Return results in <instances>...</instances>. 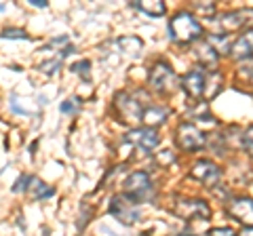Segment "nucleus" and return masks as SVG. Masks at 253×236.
<instances>
[{
	"instance_id": "f257e3e1",
	"label": "nucleus",
	"mask_w": 253,
	"mask_h": 236,
	"mask_svg": "<svg viewBox=\"0 0 253 236\" xmlns=\"http://www.w3.org/2000/svg\"><path fill=\"white\" fill-rule=\"evenodd\" d=\"M169 32H171V38L175 42L186 44V42L201 40L203 26L190 11H179V13L173 15V19L169 21Z\"/></svg>"
},
{
	"instance_id": "f03ea898",
	"label": "nucleus",
	"mask_w": 253,
	"mask_h": 236,
	"mask_svg": "<svg viewBox=\"0 0 253 236\" xmlns=\"http://www.w3.org/2000/svg\"><path fill=\"white\" fill-rule=\"evenodd\" d=\"M148 84L150 89L161 93V95H167V93H173L177 86V76L173 72V68L167 64V61H156L150 70L148 76Z\"/></svg>"
},
{
	"instance_id": "7ed1b4c3",
	"label": "nucleus",
	"mask_w": 253,
	"mask_h": 236,
	"mask_svg": "<svg viewBox=\"0 0 253 236\" xmlns=\"http://www.w3.org/2000/svg\"><path fill=\"white\" fill-rule=\"evenodd\" d=\"M108 211H110V213H112L121 224H126V226L135 224L137 219H139V215H141L139 202L133 200L131 196H126V194H114L112 198H110Z\"/></svg>"
},
{
	"instance_id": "20e7f679",
	"label": "nucleus",
	"mask_w": 253,
	"mask_h": 236,
	"mask_svg": "<svg viewBox=\"0 0 253 236\" xmlns=\"http://www.w3.org/2000/svg\"><path fill=\"white\" fill-rule=\"evenodd\" d=\"M114 112L121 122L126 124H137L141 122V112H144V104L129 95V93H118L114 97Z\"/></svg>"
},
{
	"instance_id": "39448f33",
	"label": "nucleus",
	"mask_w": 253,
	"mask_h": 236,
	"mask_svg": "<svg viewBox=\"0 0 253 236\" xmlns=\"http://www.w3.org/2000/svg\"><path fill=\"white\" fill-rule=\"evenodd\" d=\"M207 144V137L205 133L196 127L192 122H181L177 131H175V146L184 152H194V150H201Z\"/></svg>"
},
{
	"instance_id": "423d86ee",
	"label": "nucleus",
	"mask_w": 253,
	"mask_h": 236,
	"mask_svg": "<svg viewBox=\"0 0 253 236\" xmlns=\"http://www.w3.org/2000/svg\"><path fill=\"white\" fill-rule=\"evenodd\" d=\"M175 215L181 219H209L211 207L201 198H188V196H179L175 198Z\"/></svg>"
},
{
	"instance_id": "0eeeda50",
	"label": "nucleus",
	"mask_w": 253,
	"mask_h": 236,
	"mask_svg": "<svg viewBox=\"0 0 253 236\" xmlns=\"http://www.w3.org/2000/svg\"><path fill=\"white\" fill-rule=\"evenodd\" d=\"M125 194L126 196H131L133 200H148L150 196H152V179H150L148 173L144 171H135V173H131L129 177L125 179Z\"/></svg>"
},
{
	"instance_id": "6e6552de",
	"label": "nucleus",
	"mask_w": 253,
	"mask_h": 236,
	"mask_svg": "<svg viewBox=\"0 0 253 236\" xmlns=\"http://www.w3.org/2000/svg\"><path fill=\"white\" fill-rule=\"evenodd\" d=\"M219 28L224 32H239V30H253V6H245V9H234L221 15Z\"/></svg>"
},
{
	"instance_id": "1a4fd4ad",
	"label": "nucleus",
	"mask_w": 253,
	"mask_h": 236,
	"mask_svg": "<svg viewBox=\"0 0 253 236\" xmlns=\"http://www.w3.org/2000/svg\"><path fill=\"white\" fill-rule=\"evenodd\" d=\"M226 211L236 222H241L243 228H253V198L249 196H236L226 202Z\"/></svg>"
},
{
	"instance_id": "9d476101",
	"label": "nucleus",
	"mask_w": 253,
	"mask_h": 236,
	"mask_svg": "<svg viewBox=\"0 0 253 236\" xmlns=\"http://www.w3.org/2000/svg\"><path fill=\"white\" fill-rule=\"evenodd\" d=\"M190 175H192L196 182L205 184L207 188H215L221 179V171L217 164L211 160H196L192 164V169H190Z\"/></svg>"
},
{
	"instance_id": "9b49d317",
	"label": "nucleus",
	"mask_w": 253,
	"mask_h": 236,
	"mask_svg": "<svg viewBox=\"0 0 253 236\" xmlns=\"http://www.w3.org/2000/svg\"><path fill=\"white\" fill-rule=\"evenodd\" d=\"M125 141H129V144L141 148V150H152V148H156V146H158V141H161V137H158L156 129L139 127V129H131V131H126Z\"/></svg>"
},
{
	"instance_id": "f8f14e48",
	"label": "nucleus",
	"mask_w": 253,
	"mask_h": 236,
	"mask_svg": "<svg viewBox=\"0 0 253 236\" xmlns=\"http://www.w3.org/2000/svg\"><path fill=\"white\" fill-rule=\"evenodd\" d=\"M181 89L188 97L192 99H201L203 97V89H205V72H201L199 68H192L188 74L181 78Z\"/></svg>"
},
{
	"instance_id": "ddd939ff",
	"label": "nucleus",
	"mask_w": 253,
	"mask_h": 236,
	"mask_svg": "<svg viewBox=\"0 0 253 236\" xmlns=\"http://www.w3.org/2000/svg\"><path fill=\"white\" fill-rule=\"evenodd\" d=\"M169 108L167 106H158V104H148L144 106V112H141V124L148 129H156L161 124L167 122L169 118Z\"/></svg>"
},
{
	"instance_id": "4468645a",
	"label": "nucleus",
	"mask_w": 253,
	"mask_h": 236,
	"mask_svg": "<svg viewBox=\"0 0 253 236\" xmlns=\"http://www.w3.org/2000/svg\"><path fill=\"white\" fill-rule=\"evenodd\" d=\"M192 53H194L196 61H199V66H203V68H209L211 70V68H215L217 61H219V55L209 44V40H196Z\"/></svg>"
},
{
	"instance_id": "2eb2a0df",
	"label": "nucleus",
	"mask_w": 253,
	"mask_h": 236,
	"mask_svg": "<svg viewBox=\"0 0 253 236\" xmlns=\"http://www.w3.org/2000/svg\"><path fill=\"white\" fill-rule=\"evenodd\" d=\"M230 55L234 59H249V57H253V30H247V32H243V36L236 38V40L232 42Z\"/></svg>"
},
{
	"instance_id": "dca6fc26",
	"label": "nucleus",
	"mask_w": 253,
	"mask_h": 236,
	"mask_svg": "<svg viewBox=\"0 0 253 236\" xmlns=\"http://www.w3.org/2000/svg\"><path fill=\"white\" fill-rule=\"evenodd\" d=\"M224 86V76L217 70H211L209 74H205V89H203V97L205 99H213L221 91Z\"/></svg>"
},
{
	"instance_id": "f3484780",
	"label": "nucleus",
	"mask_w": 253,
	"mask_h": 236,
	"mask_svg": "<svg viewBox=\"0 0 253 236\" xmlns=\"http://www.w3.org/2000/svg\"><path fill=\"white\" fill-rule=\"evenodd\" d=\"M133 6L139 9L144 15H150V17H161V15H165V11H167V6H165V2H161V0H135Z\"/></svg>"
},
{
	"instance_id": "a211bd4d",
	"label": "nucleus",
	"mask_w": 253,
	"mask_h": 236,
	"mask_svg": "<svg viewBox=\"0 0 253 236\" xmlns=\"http://www.w3.org/2000/svg\"><path fill=\"white\" fill-rule=\"evenodd\" d=\"M118 46H121V51L126 53L129 57H137L144 49V42H141V38L137 36H121L118 38Z\"/></svg>"
},
{
	"instance_id": "6ab92c4d",
	"label": "nucleus",
	"mask_w": 253,
	"mask_h": 236,
	"mask_svg": "<svg viewBox=\"0 0 253 236\" xmlns=\"http://www.w3.org/2000/svg\"><path fill=\"white\" fill-rule=\"evenodd\" d=\"M32 182V188H30V192H32V196H34V198H46V196H51L53 194V188H49V186H44L41 179H36V177H32L30 179Z\"/></svg>"
},
{
	"instance_id": "aec40b11",
	"label": "nucleus",
	"mask_w": 253,
	"mask_h": 236,
	"mask_svg": "<svg viewBox=\"0 0 253 236\" xmlns=\"http://www.w3.org/2000/svg\"><path fill=\"white\" fill-rule=\"evenodd\" d=\"M209 44L213 46V49L217 51V55H228L230 53V49H232V42H228V38L226 36H211L209 38Z\"/></svg>"
},
{
	"instance_id": "412c9836",
	"label": "nucleus",
	"mask_w": 253,
	"mask_h": 236,
	"mask_svg": "<svg viewBox=\"0 0 253 236\" xmlns=\"http://www.w3.org/2000/svg\"><path fill=\"white\" fill-rule=\"evenodd\" d=\"M192 9H194V17L196 15H199V17H211V15H215L217 6H215V2H194Z\"/></svg>"
},
{
	"instance_id": "4be33fe9",
	"label": "nucleus",
	"mask_w": 253,
	"mask_h": 236,
	"mask_svg": "<svg viewBox=\"0 0 253 236\" xmlns=\"http://www.w3.org/2000/svg\"><path fill=\"white\" fill-rule=\"evenodd\" d=\"M241 146L245 148V152H247L249 156H253V124H249V127L243 131V135H241Z\"/></svg>"
},
{
	"instance_id": "5701e85b",
	"label": "nucleus",
	"mask_w": 253,
	"mask_h": 236,
	"mask_svg": "<svg viewBox=\"0 0 253 236\" xmlns=\"http://www.w3.org/2000/svg\"><path fill=\"white\" fill-rule=\"evenodd\" d=\"M2 36H4V38H11V40H26V38H28V34L23 32V30H19V28H9V30H4Z\"/></svg>"
},
{
	"instance_id": "b1692460",
	"label": "nucleus",
	"mask_w": 253,
	"mask_h": 236,
	"mask_svg": "<svg viewBox=\"0 0 253 236\" xmlns=\"http://www.w3.org/2000/svg\"><path fill=\"white\" fill-rule=\"evenodd\" d=\"M59 66H61V59H51V61H42L38 68H41V72H44V74H53Z\"/></svg>"
},
{
	"instance_id": "393cba45",
	"label": "nucleus",
	"mask_w": 253,
	"mask_h": 236,
	"mask_svg": "<svg viewBox=\"0 0 253 236\" xmlns=\"http://www.w3.org/2000/svg\"><path fill=\"white\" fill-rule=\"evenodd\" d=\"M89 68H91V64L86 59H83V61H78V64H74L72 66V70L76 74H81L83 78H89Z\"/></svg>"
},
{
	"instance_id": "a878e982",
	"label": "nucleus",
	"mask_w": 253,
	"mask_h": 236,
	"mask_svg": "<svg viewBox=\"0 0 253 236\" xmlns=\"http://www.w3.org/2000/svg\"><path fill=\"white\" fill-rule=\"evenodd\" d=\"M173 160H175V154L169 152V150H165V152H161V154L156 156V162L158 164H171Z\"/></svg>"
},
{
	"instance_id": "bb28decb",
	"label": "nucleus",
	"mask_w": 253,
	"mask_h": 236,
	"mask_svg": "<svg viewBox=\"0 0 253 236\" xmlns=\"http://www.w3.org/2000/svg\"><path fill=\"white\" fill-rule=\"evenodd\" d=\"M209 236H239V234L234 230H230V228H213L209 232Z\"/></svg>"
},
{
	"instance_id": "cd10ccee",
	"label": "nucleus",
	"mask_w": 253,
	"mask_h": 236,
	"mask_svg": "<svg viewBox=\"0 0 253 236\" xmlns=\"http://www.w3.org/2000/svg\"><path fill=\"white\" fill-rule=\"evenodd\" d=\"M78 108V101H74V99H68V101H63L61 104V112H74V110Z\"/></svg>"
},
{
	"instance_id": "c85d7f7f",
	"label": "nucleus",
	"mask_w": 253,
	"mask_h": 236,
	"mask_svg": "<svg viewBox=\"0 0 253 236\" xmlns=\"http://www.w3.org/2000/svg\"><path fill=\"white\" fill-rule=\"evenodd\" d=\"M239 236H253V228H243Z\"/></svg>"
},
{
	"instance_id": "c756f323",
	"label": "nucleus",
	"mask_w": 253,
	"mask_h": 236,
	"mask_svg": "<svg viewBox=\"0 0 253 236\" xmlns=\"http://www.w3.org/2000/svg\"><path fill=\"white\" fill-rule=\"evenodd\" d=\"M32 4H34V6H42V9L46 6V2H44V0H32Z\"/></svg>"
},
{
	"instance_id": "7c9ffc66",
	"label": "nucleus",
	"mask_w": 253,
	"mask_h": 236,
	"mask_svg": "<svg viewBox=\"0 0 253 236\" xmlns=\"http://www.w3.org/2000/svg\"><path fill=\"white\" fill-rule=\"evenodd\" d=\"M177 236H186V234H177Z\"/></svg>"
},
{
	"instance_id": "2f4dec72",
	"label": "nucleus",
	"mask_w": 253,
	"mask_h": 236,
	"mask_svg": "<svg viewBox=\"0 0 253 236\" xmlns=\"http://www.w3.org/2000/svg\"><path fill=\"white\" fill-rule=\"evenodd\" d=\"M251 80H253V72H251Z\"/></svg>"
}]
</instances>
